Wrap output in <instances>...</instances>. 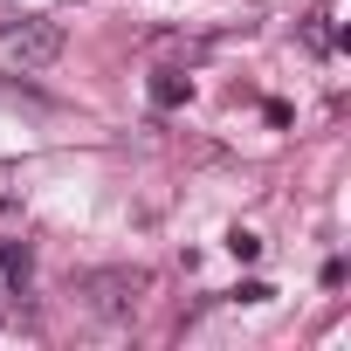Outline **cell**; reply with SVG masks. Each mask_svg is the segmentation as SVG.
Returning a JSON list of instances; mask_svg holds the SVG:
<instances>
[{
	"instance_id": "1",
	"label": "cell",
	"mask_w": 351,
	"mask_h": 351,
	"mask_svg": "<svg viewBox=\"0 0 351 351\" xmlns=\"http://www.w3.org/2000/svg\"><path fill=\"white\" fill-rule=\"evenodd\" d=\"M62 56V28L42 21V14H21V21H0V69L8 76H35Z\"/></svg>"
},
{
	"instance_id": "2",
	"label": "cell",
	"mask_w": 351,
	"mask_h": 351,
	"mask_svg": "<svg viewBox=\"0 0 351 351\" xmlns=\"http://www.w3.org/2000/svg\"><path fill=\"white\" fill-rule=\"evenodd\" d=\"M138 296H145V276H138V269H131V276L117 269V276H97V282H90V303H97L104 317H131Z\"/></svg>"
},
{
	"instance_id": "3",
	"label": "cell",
	"mask_w": 351,
	"mask_h": 351,
	"mask_svg": "<svg viewBox=\"0 0 351 351\" xmlns=\"http://www.w3.org/2000/svg\"><path fill=\"white\" fill-rule=\"evenodd\" d=\"M28 241H0V310H21L28 303Z\"/></svg>"
},
{
	"instance_id": "4",
	"label": "cell",
	"mask_w": 351,
	"mask_h": 351,
	"mask_svg": "<svg viewBox=\"0 0 351 351\" xmlns=\"http://www.w3.org/2000/svg\"><path fill=\"white\" fill-rule=\"evenodd\" d=\"M186 97H193V83H186V76H172V69H158V76H152V104H158V110L186 104Z\"/></svg>"
},
{
	"instance_id": "5",
	"label": "cell",
	"mask_w": 351,
	"mask_h": 351,
	"mask_svg": "<svg viewBox=\"0 0 351 351\" xmlns=\"http://www.w3.org/2000/svg\"><path fill=\"white\" fill-rule=\"evenodd\" d=\"M228 248H234V255H241V262H255V255H262V241H255V234H248V228H234V234H228Z\"/></svg>"
}]
</instances>
